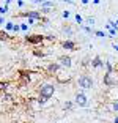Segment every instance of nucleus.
Segmentation results:
<instances>
[{
	"instance_id": "1",
	"label": "nucleus",
	"mask_w": 118,
	"mask_h": 123,
	"mask_svg": "<svg viewBox=\"0 0 118 123\" xmlns=\"http://www.w3.org/2000/svg\"><path fill=\"white\" fill-rule=\"evenodd\" d=\"M54 93H55V85H54V84H43V85L39 87L36 103H38L39 106H44L50 98L54 96Z\"/></svg>"
},
{
	"instance_id": "2",
	"label": "nucleus",
	"mask_w": 118,
	"mask_h": 123,
	"mask_svg": "<svg viewBox=\"0 0 118 123\" xmlns=\"http://www.w3.org/2000/svg\"><path fill=\"white\" fill-rule=\"evenodd\" d=\"M79 87L82 88V90H91L93 87V77L90 76V74H82V76L79 77Z\"/></svg>"
},
{
	"instance_id": "3",
	"label": "nucleus",
	"mask_w": 118,
	"mask_h": 123,
	"mask_svg": "<svg viewBox=\"0 0 118 123\" xmlns=\"http://www.w3.org/2000/svg\"><path fill=\"white\" fill-rule=\"evenodd\" d=\"M25 43L32 44V46L43 44L44 43V35H41V33H32V35H27V36H25Z\"/></svg>"
},
{
	"instance_id": "4",
	"label": "nucleus",
	"mask_w": 118,
	"mask_h": 123,
	"mask_svg": "<svg viewBox=\"0 0 118 123\" xmlns=\"http://www.w3.org/2000/svg\"><path fill=\"white\" fill-rule=\"evenodd\" d=\"M22 18H27V19H32V21H43V16H41V13L36 10H32V11H25V13H21Z\"/></svg>"
},
{
	"instance_id": "5",
	"label": "nucleus",
	"mask_w": 118,
	"mask_h": 123,
	"mask_svg": "<svg viewBox=\"0 0 118 123\" xmlns=\"http://www.w3.org/2000/svg\"><path fill=\"white\" fill-rule=\"evenodd\" d=\"M74 103L79 107H87V106H88V98L85 96V93H76Z\"/></svg>"
},
{
	"instance_id": "6",
	"label": "nucleus",
	"mask_w": 118,
	"mask_h": 123,
	"mask_svg": "<svg viewBox=\"0 0 118 123\" xmlns=\"http://www.w3.org/2000/svg\"><path fill=\"white\" fill-rule=\"evenodd\" d=\"M57 63L60 65V68L63 66V68H71L72 66V58L69 57V55H60L57 60Z\"/></svg>"
},
{
	"instance_id": "7",
	"label": "nucleus",
	"mask_w": 118,
	"mask_h": 123,
	"mask_svg": "<svg viewBox=\"0 0 118 123\" xmlns=\"http://www.w3.org/2000/svg\"><path fill=\"white\" fill-rule=\"evenodd\" d=\"M102 82H104V85H107V87H115L118 84V80L113 77V74H104Z\"/></svg>"
},
{
	"instance_id": "8",
	"label": "nucleus",
	"mask_w": 118,
	"mask_h": 123,
	"mask_svg": "<svg viewBox=\"0 0 118 123\" xmlns=\"http://www.w3.org/2000/svg\"><path fill=\"white\" fill-rule=\"evenodd\" d=\"M90 63H91V66H93V68H102V66H104V60L99 57V55H94V57L91 58V62H90Z\"/></svg>"
},
{
	"instance_id": "9",
	"label": "nucleus",
	"mask_w": 118,
	"mask_h": 123,
	"mask_svg": "<svg viewBox=\"0 0 118 123\" xmlns=\"http://www.w3.org/2000/svg\"><path fill=\"white\" fill-rule=\"evenodd\" d=\"M61 47H63V49H66V51H76L77 44H76L72 40H66V41H63V43H61Z\"/></svg>"
},
{
	"instance_id": "10",
	"label": "nucleus",
	"mask_w": 118,
	"mask_h": 123,
	"mask_svg": "<svg viewBox=\"0 0 118 123\" xmlns=\"http://www.w3.org/2000/svg\"><path fill=\"white\" fill-rule=\"evenodd\" d=\"M46 71L49 73V74H57L58 71H60V65H58L57 62H54V63H49L46 68Z\"/></svg>"
},
{
	"instance_id": "11",
	"label": "nucleus",
	"mask_w": 118,
	"mask_h": 123,
	"mask_svg": "<svg viewBox=\"0 0 118 123\" xmlns=\"http://www.w3.org/2000/svg\"><path fill=\"white\" fill-rule=\"evenodd\" d=\"M61 32H63V35L68 36V38H72V36H74V30H72L69 25H65L63 29H61Z\"/></svg>"
},
{
	"instance_id": "12",
	"label": "nucleus",
	"mask_w": 118,
	"mask_h": 123,
	"mask_svg": "<svg viewBox=\"0 0 118 123\" xmlns=\"http://www.w3.org/2000/svg\"><path fill=\"white\" fill-rule=\"evenodd\" d=\"M19 74H21L24 84H29L30 82V71H24V69H21V71H19Z\"/></svg>"
},
{
	"instance_id": "13",
	"label": "nucleus",
	"mask_w": 118,
	"mask_h": 123,
	"mask_svg": "<svg viewBox=\"0 0 118 123\" xmlns=\"http://www.w3.org/2000/svg\"><path fill=\"white\" fill-rule=\"evenodd\" d=\"M104 66H106V74H113V71H115V68H113V65H112V62H104Z\"/></svg>"
},
{
	"instance_id": "14",
	"label": "nucleus",
	"mask_w": 118,
	"mask_h": 123,
	"mask_svg": "<svg viewBox=\"0 0 118 123\" xmlns=\"http://www.w3.org/2000/svg\"><path fill=\"white\" fill-rule=\"evenodd\" d=\"M8 87H10V82H6V80H0V93H6Z\"/></svg>"
},
{
	"instance_id": "15",
	"label": "nucleus",
	"mask_w": 118,
	"mask_h": 123,
	"mask_svg": "<svg viewBox=\"0 0 118 123\" xmlns=\"http://www.w3.org/2000/svg\"><path fill=\"white\" fill-rule=\"evenodd\" d=\"M39 5H41V8H49V10L55 6L54 2H39Z\"/></svg>"
},
{
	"instance_id": "16",
	"label": "nucleus",
	"mask_w": 118,
	"mask_h": 123,
	"mask_svg": "<svg viewBox=\"0 0 118 123\" xmlns=\"http://www.w3.org/2000/svg\"><path fill=\"white\" fill-rule=\"evenodd\" d=\"M8 40H10V35L3 30H0V41H8Z\"/></svg>"
},
{
	"instance_id": "17",
	"label": "nucleus",
	"mask_w": 118,
	"mask_h": 123,
	"mask_svg": "<svg viewBox=\"0 0 118 123\" xmlns=\"http://www.w3.org/2000/svg\"><path fill=\"white\" fill-rule=\"evenodd\" d=\"M72 106H74V103H72V101H66V103H65V106H63V109H65V111H69V109H72Z\"/></svg>"
},
{
	"instance_id": "18",
	"label": "nucleus",
	"mask_w": 118,
	"mask_h": 123,
	"mask_svg": "<svg viewBox=\"0 0 118 123\" xmlns=\"http://www.w3.org/2000/svg\"><path fill=\"white\" fill-rule=\"evenodd\" d=\"M33 55H35V57H44V52L43 51H38V49H35V51H33Z\"/></svg>"
},
{
	"instance_id": "19",
	"label": "nucleus",
	"mask_w": 118,
	"mask_h": 123,
	"mask_svg": "<svg viewBox=\"0 0 118 123\" xmlns=\"http://www.w3.org/2000/svg\"><path fill=\"white\" fill-rule=\"evenodd\" d=\"M6 13H8V6H0V14H2V18H3Z\"/></svg>"
},
{
	"instance_id": "20",
	"label": "nucleus",
	"mask_w": 118,
	"mask_h": 123,
	"mask_svg": "<svg viewBox=\"0 0 118 123\" xmlns=\"http://www.w3.org/2000/svg\"><path fill=\"white\" fill-rule=\"evenodd\" d=\"M13 27H14L13 22H6V24H5V29H6V30H13Z\"/></svg>"
},
{
	"instance_id": "21",
	"label": "nucleus",
	"mask_w": 118,
	"mask_h": 123,
	"mask_svg": "<svg viewBox=\"0 0 118 123\" xmlns=\"http://www.w3.org/2000/svg\"><path fill=\"white\" fill-rule=\"evenodd\" d=\"M82 29L85 30L87 33H90V35H91V33H93V30H91V27H88V25H82Z\"/></svg>"
},
{
	"instance_id": "22",
	"label": "nucleus",
	"mask_w": 118,
	"mask_h": 123,
	"mask_svg": "<svg viewBox=\"0 0 118 123\" xmlns=\"http://www.w3.org/2000/svg\"><path fill=\"white\" fill-rule=\"evenodd\" d=\"M94 35L99 36V38H102V36H106V33H104L102 30H96V32H94Z\"/></svg>"
},
{
	"instance_id": "23",
	"label": "nucleus",
	"mask_w": 118,
	"mask_h": 123,
	"mask_svg": "<svg viewBox=\"0 0 118 123\" xmlns=\"http://www.w3.org/2000/svg\"><path fill=\"white\" fill-rule=\"evenodd\" d=\"M3 99H5V101H11V99H13V96H11V95H8V93H3Z\"/></svg>"
},
{
	"instance_id": "24",
	"label": "nucleus",
	"mask_w": 118,
	"mask_h": 123,
	"mask_svg": "<svg viewBox=\"0 0 118 123\" xmlns=\"http://www.w3.org/2000/svg\"><path fill=\"white\" fill-rule=\"evenodd\" d=\"M44 40H47V41H55V36L54 35H47V36H44Z\"/></svg>"
},
{
	"instance_id": "25",
	"label": "nucleus",
	"mask_w": 118,
	"mask_h": 123,
	"mask_svg": "<svg viewBox=\"0 0 118 123\" xmlns=\"http://www.w3.org/2000/svg\"><path fill=\"white\" fill-rule=\"evenodd\" d=\"M19 27H21V30H22V32H27V29H29V25H27V24H21Z\"/></svg>"
},
{
	"instance_id": "26",
	"label": "nucleus",
	"mask_w": 118,
	"mask_h": 123,
	"mask_svg": "<svg viewBox=\"0 0 118 123\" xmlns=\"http://www.w3.org/2000/svg\"><path fill=\"white\" fill-rule=\"evenodd\" d=\"M76 21H77L79 24H82V21H83V19H82V16H80V14H76Z\"/></svg>"
},
{
	"instance_id": "27",
	"label": "nucleus",
	"mask_w": 118,
	"mask_h": 123,
	"mask_svg": "<svg viewBox=\"0 0 118 123\" xmlns=\"http://www.w3.org/2000/svg\"><path fill=\"white\" fill-rule=\"evenodd\" d=\"M87 22H88L90 25H93L94 24V18H87Z\"/></svg>"
},
{
	"instance_id": "28",
	"label": "nucleus",
	"mask_w": 118,
	"mask_h": 123,
	"mask_svg": "<svg viewBox=\"0 0 118 123\" xmlns=\"http://www.w3.org/2000/svg\"><path fill=\"white\" fill-rule=\"evenodd\" d=\"M112 109H113V111H118V101H113V104H112Z\"/></svg>"
},
{
	"instance_id": "29",
	"label": "nucleus",
	"mask_w": 118,
	"mask_h": 123,
	"mask_svg": "<svg viewBox=\"0 0 118 123\" xmlns=\"http://www.w3.org/2000/svg\"><path fill=\"white\" fill-rule=\"evenodd\" d=\"M109 35H110V36H115V35H117V30L110 29V30H109Z\"/></svg>"
},
{
	"instance_id": "30",
	"label": "nucleus",
	"mask_w": 118,
	"mask_h": 123,
	"mask_svg": "<svg viewBox=\"0 0 118 123\" xmlns=\"http://www.w3.org/2000/svg\"><path fill=\"white\" fill-rule=\"evenodd\" d=\"M61 16H63L65 19H68L69 18V11H63V14H61Z\"/></svg>"
},
{
	"instance_id": "31",
	"label": "nucleus",
	"mask_w": 118,
	"mask_h": 123,
	"mask_svg": "<svg viewBox=\"0 0 118 123\" xmlns=\"http://www.w3.org/2000/svg\"><path fill=\"white\" fill-rule=\"evenodd\" d=\"M13 30H14V32H19V30H21V27H19V25H14V27H13Z\"/></svg>"
},
{
	"instance_id": "32",
	"label": "nucleus",
	"mask_w": 118,
	"mask_h": 123,
	"mask_svg": "<svg viewBox=\"0 0 118 123\" xmlns=\"http://www.w3.org/2000/svg\"><path fill=\"white\" fill-rule=\"evenodd\" d=\"M3 22H5V19L2 18V16H0V25H2V24H3Z\"/></svg>"
},
{
	"instance_id": "33",
	"label": "nucleus",
	"mask_w": 118,
	"mask_h": 123,
	"mask_svg": "<svg viewBox=\"0 0 118 123\" xmlns=\"http://www.w3.org/2000/svg\"><path fill=\"white\" fill-rule=\"evenodd\" d=\"M113 123H118V115L115 117V120H113Z\"/></svg>"
},
{
	"instance_id": "34",
	"label": "nucleus",
	"mask_w": 118,
	"mask_h": 123,
	"mask_svg": "<svg viewBox=\"0 0 118 123\" xmlns=\"http://www.w3.org/2000/svg\"><path fill=\"white\" fill-rule=\"evenodd\" d=\"M113 47H115V51H118V46H117V44H115V46H113Z\"/></svg>"
}]
</instances>
